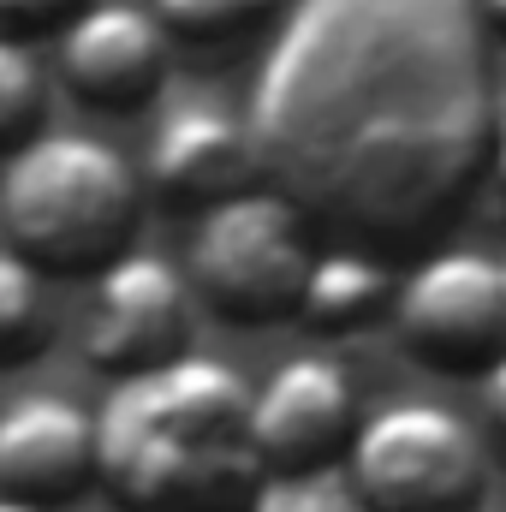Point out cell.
Segmentation results:
<instances>
[{"instance_id":"obj_1","label":"cell","mask_w":506,"mask_h":512,"mask_svg":"<svg viewBox=\"0 0 506 512\" xmlns=\"http://www.w3.org/2000/svg\"><path fill=\"white\" fill-rule=\"evenodd\" d=\"M262 185L352 251H417L495 161L477 0H292L251 90Z\"/></svg>"},{"instance_id":"obj_2","label":"cell","mask_w":506,"mask_h":512,"mask_svg":"<svg viewBox=\"0 0 506 512\" xmlns=\"http://www.w3.org/2000/svg\"><path fill=\"white\" fill-rule=\"evenodd\" d=\"M96 483L120 512H251V382L203 352L114 382L96 411Z\"/></svg>"},{"instance_id":"obj_3","label":"cell","mask_w":506,"mask_h":512,"mask_svg":"<svg viewBox=\"0 0 506 512\" xmlns=\"http://www.w3.org/2000/svg\"><path fill=\"white\" fill-rule=\"evenodd\" d=\"M143 227V173L90 131H36L0 173V245L36 274H102Z\"/></svg>"},{"instance_id":"obj_4","label":"cell","mask_w":506,"mask_h":512,"mask_svg":"<svg viewBox=\"0 0 506 512\" xmlns=\"http://www.w3.org/2000/svg\"><path fill=\"white\" fill-rule=\"evenodd\" d=\"M316 262V227L268 185H251L197 215L185 245V286L233 328H268L298 310Z\"/></svg>"},{"instance_id":"obj_5","label":"cell","mask_w":506,"mask_h":512,"mask_svg":"<svg viewBox=\"0 0 506 512\" xmlns=\"http://www.w3.org/2000/svg\"><path fill=\"white\" fill-rule=\"evenodd\" d=\"M346 495L364 512H471L489 495V447L453 405L393 399L352 435Z\"/></svg>"},{"instance_id":"obj_6","label":"cell","mask_w":506,"mask_h":512,"mask_svg":"<svg viewBox=\"0 0 506 512\" xmlns=\"http://www.w3.org/2000/svg\"><path fill=\"white\" fill-rule=\"evenodd\" d=\"M399 346L441 376H489L506 352V280L483 251H429L393 286Z\"/></svg>"},{"instance_id":"obj_7","label":"cell","mask_w":506,"mask_h":512,"mask_svg":"<svg viewBox=\"0 0 506 512\" xmlns=\"http://www.w3.org/2000/svg\"><path fill=\"white\" fill-rule=\"evenodd\" d=\"M358 423H364L358 382L340 358L298 352L274 364L262 387H251V447L268 483L328 477L352 453Z\"/></svg>"},{"instance_id":"obj_8","label":"cell","mask_w":506,"mask_h":512,"mask_svg":"<svg viewBox=\"0 0 506 512\" xmlns=\"http://www.w3.org/2000/svg\"><path fill=\"white\" fill-rule=\"evenodd\" d=\"M191 334H197V298L173 262L131 251L96 274V292L84 310L90 370H102L114 382L167 370L191 352Z\"/></svg>"},{"instance_id":"obj_9","label":"cell","mask_w":506,"mask_h":512,"mask_svg":"<svg viewBox=\"0 0 506 512\" xmlns=\"http://www.w3.org/2000/svg\"><path fill=\"white\" fill-rule=\"evenodd\" d=\"M173 66V36L155 24L149 6L131 0H90L60 30V84L102 114H131L161 96Z\"/></svg>"},{"instance_id":"obj_10","label":"cell","mask_w":506,"mask_h":512,"mask_svg":"<svg viewBox=\"0 0 506 512\" xmlns=\"http://www.w3.org/2000/svg\"><path fill=\"white\" fill-rule=\"evenodd\" d=\"M96 489V411L66 393H24L0 411V501L36 512Z\"/></svg>"},{"instance_id":"obj_11","label":"cell","mask_w":506,"mask_h":512,"mask_svg":"<svg viewBox=\"0 0 506 512\" xmlns=\"http://www.w3.org/2000/svg\"><path fill=\"white\" fill-rule=\"evenodd\" d=\"M262 185L251 131L239 114L215 108V102H185L173 108L155 137H149V161H143V191H155L173 209H215L239 191Z\"/></svg>"},{"instance_id":"obj_12","label":"cell","mask_w":506,"mask_h":512,"mask_svg":"<svg viewBox=\"0 0 506 512\" xmlns=\"http://www.w3.org/2000/svg\"><path fill=\"white\" fill-rule=\"evenodd\" d=\"M393 286H399V274L387 268V256L334 245V251H316L292 316L322 340H352L393 310Z\"/></svg>"},{"instance_id":"obj_13","label":"cell","mask_w":506,"mask_h":512,"mask_svg":"<svg viewBox=\"0 0 506 512\" xmlns=\"http://www.w3.org/2000/svg\"><path fill=\"white\" fill-rule=\"evenodd\" d=\"M54 334V304H48V274H36L24 256L0 245V370L30 364Z\"/></svg>"},{"instance_id":"obj_14","label":"cell","mask_w":506,"mask_h":512,"mask_svg":"<svg viewBox=\"0 0 506 512\" xmlns=\"http://www.w3.org/2000/svg\"><path fill=\"white\" fill-rule=\"evenodd\" d=\"M274 12H280V0H155V24L173 42H197V48L239 42Z\"/></svg>"},{"instance_id":"obj_15","label":"cell","mask_w":506,"mask_h":512,"mask_svg":"<svg viewBox=\"0 0 506 512\" xmlns=\"http://www.w3.org/2000/svg\"><path fill=\"white\" fill-rule=\"evenodd\" d=\"M48 108V72L30 54V42L0 36V155L24 149Z\"/></svg>"},{"instance_id":"obj_16","label":"cell","mask_w":506,"mask_h":512,"mask_svg":"<svg viewBox=\"0 0 506 512\" xmlns=\"http://www.w3.org/2000/svg\"><path fill=\"white\" fill-rule=\"evenodd\" d=\"M251 512H364L346 483L334 477H304V483H262V495L251 501Z\"/></svg>"},{"instance_id":"obj_17","label":"cell","mask_w":506,"mask_h":512,"mask_svg":"<svg viewBox=\"0 0 506 512\" xmlns=\"http://www.w3.org/2000/svg\"><path fill=\"white\" fill-rule=\"evenodd\" d=\"M90 0H0V36L30 42V36H60Z\"/></svg>"},{"instance_id":"obj_18","label":"cell","mask_w":506,"mask_h":512,"mask_svg":"<svg viewBox=\"0 0 506 512\" xmlns=\"http://www.w3.org/2000/svg\"><path fill=\"white\" fill-rule=\"evenodd\" d=\"M483 417H489V435L506 447V352L495 358V370L483 376Z\"/></svg>"},{"instance_id":"obj_19","label":"cell","mask_w":506,"mask_h":512,"mask_svg":"<svg viewBox=\"0 0 506 512\" xmlns=\"http://www.w3.org/2000/svg\"><path fill=\"white\" fill-rule=\"evenodd\" d=\"M477 12H483V30H501L506 36V0H477Z\"/></svg>"},{"instance_id":"obj_20","label":"cell","mask_w":506,"mask_h":512,"mask_svg":"<svg viewBox=\"0 0 506 512\" xmlns=\"http://www.w3.org/2000/svg\"><path fill=\"white\" fill-rule=\"evenodd\" d=\"M489 173H495V185L506 191V126H501V137H495V161H489Z\"/></svg>"},{"instance_id":"obj_21","label":"cell","mask_w":506,"mask_h":512,"mask_svg":"<svg viewBox=\"0 0 506 512\" xmlns=\"http://www.w3.org/2000/svg\"><path fill=\"white\" fill-rule=\"evenodd\" d=\"M0 512H36V507H24V501H0Z\"/></svg>"},{"instance_id":"obj_22","label":"cell","mask_w":506,"mask_h":512,"mask_svg":"<svg viewBox=\"0 0 506 512\" xmlns=\"http://www.w3.org/2000/svg\"><path fill=\"white\" fill-rule=\"evenodd\" d=\"M471 512H501V507H489V501H483V507H471Z\"/></svg>"},{"instance_id":"obj_23","label":"cell","mask_w":506,"mask_h":512,"mask_svg":"<svg viewBox=\"0 0 506 512\" xmlns=\"http://www.w3.org/2000/svg\"><path fill=\"white\" fill-rule=\"evenodd\" d=\"M495 262H501V280H506V256H495Z\"/></svg>"}]
</instances>
